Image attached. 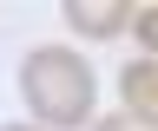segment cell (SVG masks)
I'll list each match as a JSON object with an SVG mask.
<instances>
[{
  "mask_svg": "<svg viewBox=\"0 0 158 131\" xmlns=\"http://www.w3.org/2000/svg\"><path fill=\"white\" fill-rule=\"evenodd\" d=\"M92 66L79 59V52L66 46H33L27 52V66H20V98H27V111L46 131H73V125H86L92 118Z\"/></svg>",
  "mask_w": 158,
  "mask_h": 131,
  "instance_id": "6da1fadb",
  "label": "cell"
},
{
  "mask_svg": "<svg viewBox=\"0 0 158 131\" xmlns=\"http://www.w3.org/2000/svg\"><path fill=\"white\" fill-rule=\"evenodd\" d=\"M66 26L86 40H112L132 26V0H66Z\"/></svg>",
  "mask_w": 158,
  "mask_h": 131,
  "instance_id": "7a4b0ae2",
  "label": "cell"
},
{
  "mask_svg": "<svg viewBox=\"0 0 158 131\" xmlns=\"http://www.w3.org/2000/svg\"><path fill=\"white\" fill-rule=\"evenodd\" d=\"M118 92H125V118L158 131V59H132L118 72Z\"/></svg>",
  "mask_w": 158,
  "mask_h": 131,
  "instance_id": "3957f363",
  "label": "cell"
},
{
  "mask_svg": "<svg viewBox=\"0 0 158 131\" xmlns=\"http://www.w3.org/2000/svg\"><path fill=\"white\" fill-rule=\"evenodd\" d=\"M132 33H138V46H145V59H158V7H138Z\"/></svg>",
  "mask_w": 158,
  "mask_h": 131,
  "instance_id": "277c9868",
  "label": "cell"
},
{
  "mask_svg": "<svg viewBox=\"0 0 158 131\" xmlns=\"http://www.w3.org/2000/svg\"><path fill=\"white\" fill-rule=\"evenodd\" d=\"M92 131H152V125H138V118H125V111H118V118H99Z\"/></svg>",
  "mask_w": 158,
  "mask_h": 131,
  "instance_id": "5b68a950",
  "label": "cell"
},
{
  "mask_svg": "<svg viewBox=\"0 0 158 131\" xmlns=\"http://www.w3.org/2000/svg\"><path fill=\"white\" fill-rule=\"evenodd\" d=\"M13 131H27V125H13Z\"/></svg>",
  "mask_w": 158,
  "mask_h": 131,
  "instance_id": "8992f818",
  "label": "cell"
}]
</instances>
